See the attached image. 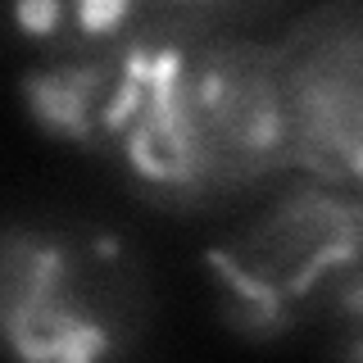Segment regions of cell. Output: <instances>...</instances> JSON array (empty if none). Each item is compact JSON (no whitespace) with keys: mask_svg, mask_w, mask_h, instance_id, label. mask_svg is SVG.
Here are the masks:
<instances>
[{"mask_svg":"<svg viewBox=\"0 0 363 363\" xmlns=\"http://www.w3.org/2000/svg\"><path fill=\"white\" fill-rule=\"evenodd\" d=\"M295 177L268 213L209 255L227 323L250 336L336 327L363 286V186Z\"/></svg>","mask_w":363,"mask_h":363,"instance_id":"2","label":"cell"},{"mask_svg":"<svg viewBox=\"0 0 363 363\" xmlns=\"http://www.w3.org/2000/svg\"><path fill=\"white\" fill-rule=\"evenodd\" d=\"M145 323L141 277L113 241L86 232L0 236V345L23 359L118 354Z\"/></svg>","mask_w":363,"mask_h":363,"instance_id":"3","label":"cell"},{"mask_svg":"<svg viewBox=\"0 0 363 363\" xmlns=\"http://www.w3.org/2000/svg\"><path fill=\"white\" fill-rule=\"evenodd\" d=\"M286 173L363 186V0H323L268 41Z\"/></svg>","mask_w":363,"mask_h":363,"instance_id":"4","label":"cell"},{"mask_svg":"<svg viewBox=\"0 0 363 363\" xmlns=\"http://www.w3.org/2000/svg\"><path fill=\"white\" fill-rule=\"evenodd\" d=\"M55 136L100 155L159 204H204L286 173L268 41L136 32L64 45L28 77Z\"/></svg>","mask_w":363,"mask_h":363,"instance_id":"1","label":"cell"}]
</instances>
